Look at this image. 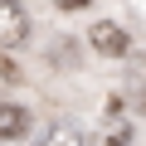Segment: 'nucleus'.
Here are the masks:
<instances>
[{
	"label": "nucleus",
	"mask_w": 146,
	"mask_h": 146,
	"mask_svg": "<svg viewBox=\"0 0 146 146\" xmlns=\"http://www.w3.org/2000/svg\"><path fill=\"white\" fill-rule=\"evenodd\" d=\"M29 39V15L20 0H0V49H20Z\"/></svg>",
	"instance_id": "nucleus-1"
},
{
	"label": "nucleus",
	"mask_w": 146,
	"mask_h": 146,
	"mask_svg": "<svg viewBox=\"0 0 146 146\" xmlns=\"http://www.w3.org/2000/svg\"><path fill=\"white\" fill-rule=\"evenodd\" d=\"M93 49H98V54H107V58L127 54V34H122V25H112V20L93 25Z\"/></svg>",
	"instance_id": "nucleus-2"
},
{
	"label": "nucleus",
	"mask_w": 146,
	"mask_h": 146,
	"mask_svg": "<svg viewBox=\"0 0 146 146\" xmlns=\"http://www.w3.org/2000/svg\"><path fill=\"white\" fill-rule=\"evenodd\" d=\"M25 127H29V112H25L20 102H0V141L25 136Z\"/></svg>",
	"instance_id": "nucleus-3"
},
{
	"label": "nucleus",
	"mask_w": 146,
	"mask_h": 146,
	"mask_svg": "<svg viewBox=\"0 0 146 146\" xmlns=\"http://www.w3.org/2000/svg\"><path fill=\"white\" fill-rule=\"evenodd\" d=\"M39 146H83V131L73 127V122H54V127L39 136Z\"/></svg>",
	"instance_id": "nucleus-4"
},
{
	"label": "nucleus",
	"mask_w": 146,
	"mask_h": 146,
	"mask_svg": "<svg viewBox=\"0 0 146 146\" xmlns=\"http://www.w3.org/2000/svg\"><path fill=\"white\" fill-rule=\"evenodd\" d=\"M131 102H136V107L146 112V58H141V63L131 68Z\"/></svg>",
	"instance_id": "nucleus-5"
},
{
	"label": "nucleus",
	"mask_w": 146,
	"mask_h": 146,
	"mask_svg": "<svg viewBox=\"0 0 146 146\" xmlns=\"http://www.w3.org/2000/svg\"><path fill=\"white\" fill-rule=\"evenodd\" d=\"M54 5H63V10H83L88 0H54Z\"/></svg>",
	"instance_id": "nucleus-6"
}]
</instances>
